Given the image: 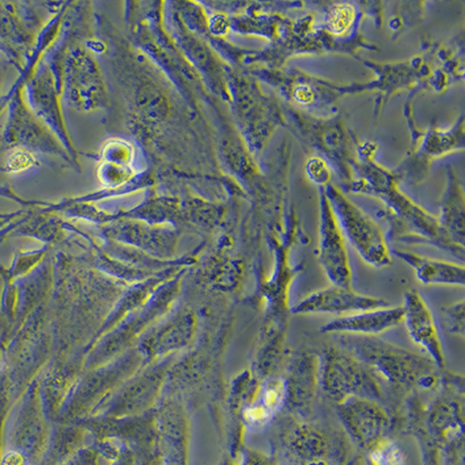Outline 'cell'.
I'll return each instance as SVG.
<instances>
[{"label":"cell","mask_w":465,"mask_h":465,"mask_svg":"<svg viewBox=\"0 0 465 465\" xmlns=\"http://www.w3.org/2000/svg\"><path fill=\"white\" fill-rule=\"evenodd\" d=\"M341 343L346 351L390 383L406 388L421 386L425 389L436 383V365L429 357L365 336L344 335Z\"/></svg>","instance_id":"6da1fadb"},{"label":"cell","mask_w":465,"mask_h":465,"mask_svg":"<svg viewBox=\"0 0 465 465\" xmlns=\"http://www.w3.org/2000/svg\"><path fill=\"white\" fill-rule=\"evenodd\" d=\"M283 111L286 124L290 123L299 138L333 164L346 188L351 185L354 177L352 164L356 160V143L354 136L347 131L342 116H315L292 106Z\"/></svg>","instance_id":"7a4b0ae2"},{"label":"cell","mask_w":465,"mask_h":465,"mask_svg":"<svg viewBox=\"0 0 465 465\" xmlns=\"http://www.w3.org/2000/svg\"><path fill=\"white\" fill-rule=\"evenodd\" d=\"M232 101L248 148L260 153L277 127L285 126L284 111L275 99L262 93L259 82L247 74H231Z\"/></svg>","instance_id":"3957f363"},{"label":"cell","mask_w":465,"mask_h":465,"mask_svg":"<svg viewBox=\"0 0 465 465\" xmlns=\"http://www.w3.org/2000/svg\"><path fill=\"white\" fill-rule=\"evenodd\" d=\"M319 381L336 404L351 397L378 401L383 393L372 369L341 347L323 349L319 357Z\"/></svg>","instance_id":"277c9868"},{"label":"cell","mask_w":465,"mask_h":465,"mask_svg":"<svg viewBox=\"0 0 465 465\" xmlns=\"http://www.w3.org/2000/svg\"><path fill=\"white\" fill-rule=\"evenodd\" d=\"M323 190L344 238L354 247L357 254L371 267H389L391 264V251L381 226L333 183Z\"/></svg>","instance_id":"5b68a950"},{"label":"cell","mask_w":465,"mask_h":465,"mask_svg":"<svg viewBox=\"0 0 465 465\" xmlns=\"http://www.w3.org/2000/svg\"><path fill=\"white\" fill-rule=\"evenodd\" d=\"M255 77L276 87L286 102L297 110L315 115L317 112L334 111L335 103L346 94V85L313 76L297 68H257Z\"/></svg>","instance_id":"8992f818"},{"label":"cell","mask_w":465,"mask_h":465,"mask_svg":"<svg viewBox=\"0 0 465 465\" xmlns=\"http://www.w3.org/2000/svg\"><path fill=\"white\" fill-rule=\"evenodd\" d=\"M401 178L394 172L371 191V196L381 199L391 209L394 217L417 238L429 241L463 260L464 248L452 243L440 228L438 218L411 201L400 189Z\"/></svg>","instance_id":"52a82bcc"},{"label":"cell","mask_w":465,"mask_h":465,"mask_svg":"<svg viewBox=\"0 0 465 465\" xmlns=\"http://www.w3.org/2000/svg\"><path fill=\"white\" fill-rule=\"evenodd\" d=\"M285 465H347V447L322 430L296 425L282 439Z\"/></svg>","instance_id":"ba28073f"},{"label":"cell","mask_w":465,"mask_h":465,"mask_svg":"<svg viewBox=\"0 0 465 465\" xmlns=\"http://www.w3.org/2000/svg\"><path fill=\"white\" fill-rule=\"evenodd\" d=\"M320 223L318 259L333 285L351 288L352 269L346 238L323 188H319Z\"/></svg>","instance_id":"9c48e42d"},{"label":"cell","mask_w":465,"mask_h":465,"mask_svg":"<svg viewBox=\"0 0 465 465\" xmlns=\"http://www.w3.org/2000/svg\"><path fill=\"white\" fill-rule=\"evenodd\" d=\"M415 143L417 147L412 149L410 157H407L394 173L400 178L410 180L411 177V181L420 182L426 177L431 161L451 152L463 151L464 116L460 115L458 122L448 130L430 128L425 134L419 136Z\"/></svg>","instance_id":"30bf717a"},{"label":"cell","mask_w":465,"mask_h":465,"mask_svg":"<svg viewBox=\"0 0 465 465\" xmlns=\"http://www.w3.org/2000/svg\"><path fill=\"white\" fill-rule=\"evenodd\" d=\"M338 413L351 441L361 450L389 436L391 419L376 401L351 397L338 404Z\"/></svg>","instance_id":"8fae6325"},{"label":"cell","mask_w":465,"mask_h":465,"mask_svg":"<svg viewBox=\"0 0 465 465\" xmlns=\"http://www.w3.org/2000/svg\"><path fill=\"white\" fill-rule=\"evenodd\" d=\"M388 306L391 304L384 298L368 296V294L356 292L351 288L331 284L302 299L293 306L292 312L297 315H347Z\"/></svg>","instance_id":"7c38bea8"},{"label":"cell","mask_w":465,"mask_h":465,"mask_svg":"<svg viewBox=\"0 0 465 465\" xmlns=\"http://www.w3.org/2000/svg\"><path fill=\"white\" fill-rule=\"evenodd\" d=\"M401 307L404 312L402 322L405 323L410 338L427 352L436 367L443 368L446 357L430 306L420 294L411 290L405 293L404 304Z\"/></svg>","instance_id":"4fadbf2b"},{"label":"cell","mask_w":465,"mask_h":465,"mask_svg":"<svg viewBox=\"0 0 465 465\" xmlns=\"http://www.w3.org/2000/svg\"><path fill=\"white\" fill-rule=\"evenodd\" d=\"M66 70L70 101L81 109H98L105 105L106 93L97 66L86 54L74 53Z\"/></svg>","instance_id":"5bb4252c"},{"label":"cell","mask_w":465,"mask_h":465,"mask_svg":"<svg viewBox=\"0 0 465 465\" xmlns=\"http://www.w3.org/2000/svg\"><path fill=\"white\" fill-rule=\"evenodd\" d=\"M404 312L401 306L381 307V309L362 311L331 320L322 327L327 334L351 336H373L385 333L402 323Z\"/></svg>","instance_id":"9a60e30c"},{"label":"cell","mask_w":465,"mask_h":465,"mask_svg":"<svg viewBox=\"0 0 465 465\" xmlns=\"http://www.w3.org/2000/svg\"><path fill=\"white\" fill-rule=\"evenodd\" d=\"M286 385V404L291 409L304 411L312 404L319 383V357L311 352H299L291 361Z\"/></svg>","instance_id":"2e32d148"},{"label":"cell","mask_w":465,"mask_h":465,"mask_svg":"<svg viewBox=\"0 0 465 465\" xmlns=\"http://www.w3.org/2000/svg\"><path fill=\"white\" fill-rule=\"evenodd\" d=\"M364 64L378 74V80L363 85H346V94L378 89L390 95L405 87L411 89L418 85L417 83L420 80L419 74H422L423 68L422 60L418 57L407 62H398V64H376L372 62H364Z\"/></svg>","instance_id":"e0dca14e"},{"label":"cell","mask_w":465,"mask_h":465,"mask_svg":"<svg viewBox=\"0 0 465 465\" xmlns=\"http://www.w3.org/2000/svg\"><path fill=\"white\" fill-rule=\"evenodd\" d=\"M464 191L458 173L452 167L447 169V185L440 202L438 223L444 235L464 248Z\"/></svg>","instance_id":"ac0fdd59"},{"label":"cell","mask_w":465,"mask_h":465,"mask_svg":"<svg viewBox=\"0 0 465 465\" xmlns=\"http://www.w3.org/2000/svg\"><path fill=\"white\" fill-rule=\"evenodd\" d=\"M400 259L414 270L415 276L423 285L464 286L465 268L452 262L430 259L414 252L394 251Z\"/></svg>","instance_id":"d6986e66"},{"label":"cell","mask_w":465,"mask_h":465,"mask_svg":"<svg viewBox=\"0 0 465 465\" xmlns=\"http://www.w3.org/2000/svg\"><path fill=\"white\" fill-rule=\"evenodd\" d=\"M322 5V25L320 31L334 41L339 48H342L344 39L354 35L355 28L360 26L361 8L354 3H326Z\"/></svg>","instance_id":"ffe728a7"},{"label":"cell","mask_w":465,"mask_h":465,"mask_svg":"<svg viewBox=\"0 0 465 465\" xmlns=\"http://www.w3.org/2000/svg\"><path fill=\"white\" fill-rule=\"evenodd\" d=\"M368 465H406L404 452L389 436L364 450Z\"/></svg>","instance_id":"44dd1931"},{"label":"cell","mask_w":465,"mask_h":465,"mask_svg":"<svg viewBox=\"0 0 465 465\" xmlns=\"http://www.w3.org/2000/svg\"><path fill=\"white\" fill-rule=\"evenodd\" d=\"M259 396V402L270 412L276 414L286 404L288 393H286L285 381L281 378H268L260 386Z\"/></svg>","instance_id":"7402d4cb"},{"label":"cell","mask_w":465,"mask_h":465,"mask_svg":"<svg viewBox=\"0 0 465 465\" xmlns=\"http://www.w3.org/2000/svg\"><path fill=\"white\" fill-rule=\"evenodd\" d=\"M305 172L309 180L312 181L319 188H326L333 178V170L331 168L330 162L320 155L311 156L307 160Z\"/></svg>","instance_id":"603a6c76"},{"label":"cell","mask_w":465,"mask_h":465,"mask_svg":"<svg viewBox=\"0 0 465 465\" xmlns=\"http://www.w3.org/2000/svg\"><path fill=\"white\" fill-rule=\"evenodd\" d=\"M442 313L448 331L451 334L463 338L465 331L464 301L443 307Z\"/></svg>","instance_id":"cb8c5ba5"},{"label":"cell","mask_w":465,"mask_h":465,"mask_svg":"<svg viewBox=\"0 0 465 465\" xmlns=\"http://www.w3.org/2000/svg\"><path fill=\"white\" fill-rule=\"evenodd\" d=\"M35 159L32 153L23 148H15L7 153L4 161V170L8 173H19L32 168Z\"/></svg>","instance_id":"d4e9b609"},{"label":"cell","mask_w":465,"mask_h":465,"mask_svg":"<svg viewBox=\"0 0 465 465\" xmlns=\"http://www.w3.org/2000/svg\"><path fill=\"white\" fill-rule=\"evenodd\" d=\"M273 415L269 410L265 409L261 402L257 401L255 404L249 405L244 410V420L252 429L262 430L272 420Z\"/></svg>","instance_id":"484cf974"},{"label":"cell","mask_w":465,"mask_h":465,"mask_svg":"<svg viewBox=\"0 0 465 465\" xmlns=\"http://www.w3.org/2000/svg\"><path fill=\"white\" fill-rule=\"evenodd\" d=\"M239 465H272V460L255 451H247Z\"/></svg>","instance_id":"4316f807"},{"label":"cell","mask_w":465,"mask_h":465,"mask_svg":"<svg viewBox=\"0 0 465 465\" xmlns=\"http://www.w3.org/2000/svg\"><path fill=\"white\" fill-rule=\"evenodd\" d=\"M0 76H2V70H0Z\"/></svg>","instance_id":"83f0119b"},{"label":"cell","mask_w":465,"mask_h":465,"mask_svg":"<svg viewBox=\"0 0 465 465\" xmlns=\"http://www.w3.org/2000/svg\"><path fill=\"white\" fill-rule=\"evenodd\" d=\"M4 217V215H0V218Z\"/></svg>","instance_id":"f1b7e54d"}]
</instances>
